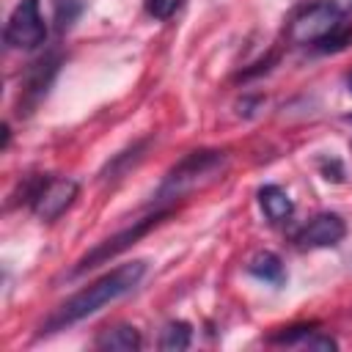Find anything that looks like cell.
I'll use <instances>...</instances> for the list:
<instances>
[{
	"instance_id": "6da1fadb",
	"label": "cell",
	"mask_w": 352,
	"mask_h": 352,
	"mask_svg": "<svg viewBox=\"0 0 352 352\" xmlns=\"http://www.w3.org/2000/svg\"><path fill=\"white\" fill-rule=\"evenodd\" d=\"M148 270V261L146 258H135V261H126V264H118L113 267L110 272L99 275L94 283H88L85 289L74 292L72 297H66L41 324H38V336H52V333H60L88 316H94L96 311H102L104 305L126 297L129 292L138 289V283L143 280Z\"/></svg>"
},
{
	"instance_id": "7a4b0ae2",
	"label": "cell",
	"mask_w": 352,
	"mask_h": 352,
	"mask_svg": "<svg viewBox=\"0 0 352 352\" xmlns=\"http://www.w3.org/2000/svg\"><path fill=\"white\" fill-rule=\"evenodd\" d=\"M228 168V151L223 148H192L162 176L160 187L151 195L154 206H170L179 198L190 195L198 187L217 182Z\"/></svg>"
},
{
	"instance_id": "3957f363",
	"label": "cell",
	"mask_w": 352,
	"mask_h": 352,
	"mask_svg": "<svg viewBox=\"0 0 352 352\" xmlns=\"http://www.w3.org/2000/svg\"><path fill=\"white\" fill-rule=\"evenodd\" d=\"M22 198L30 212L41 220V223H55L80 195V182L69 179V176H50V173H36L28 176L22 184Z\"/></svg>"
},
{
	"instance_id": "277c9868",
	"label": "cell",
	"mask_w": 352,
	"mask_h": 352,
	"mask_svg": "<svg viewBox=\"0 0 352 352\" xmlns=\"http://www.w3.org/2000/svg\"><path fill=\"white\" fill-rule=\"evenodd\" d=\"M170 214H173V206H154V212H151V214H146V217H140V220H132V226H126V228L116 231L113 236H107V239L96 242L85 256H80V258H77V264L72 267L69 278H77V275H82V272H88V270H96V267L107 264L110 258L121 256L124 250H129L138 239H143L151 228H157V226H160L162 220H168Z\"/></svg>"
},
{
	"instance_id": "5b68a950",
	"label": "cell",
	"mask_w": 352,
	"mask_h": 352,
	"mask_svg": "<svg viewBox=\"0 0 352 352\" xmlns=\"http://www.w3.org/2000/svg\"><path fill=\"white\" fill-rule=\"evenodd\" d=\"M344 19L346 16H344V8L338 0H311V3L297 6L294 14L286 19V38L292 44L314 47Z\"/></svg>"
},
{
	"instance_id": "8992f818",
	"label": "cell",
	"mask_w": 352,
	"mask_h": 352,
	"mask_svg": "<svg viewBox=\"0 0 352 352\" xmlns=\"http://www.w3.org/2000/svg\"><path fill=\"white\" fill-rule=\"evenodd\" d=\"M63 63V52L60 50H47L44 55H38L36 60H30L19 77V91H16V116H30L41 99L50 94L58 72Z\"/></svg>"
},
{
	"instance_id": "52a82bcc",
	"label": "cell",
	"mask_w": 352,
	"mask_h": 352,
	"mask_svg": "<svg viewBox=\"0 0 352 352\" xmlns=\"http://www.w3.org/2000/svg\"><path fill=\"white\" fill-rule=\"evenodd\" d=\"M3 41L11 50H36L47 41V22L41 16L38 0H19L16 8L11 11Z\"/></svg>"
},
{
	"instance_id": "ba28073f",
	"label": "cell",
	"mask_w": 352,
	"mask_h": 352,
	"mask_svg": "<svg viewBox=\"0 0 352 352\" xmlns=\"http://www.w3.org/2000/svg\"><path fill=\"white\" fill-rule=\"evenodd\" d=\"M344 236H346L344 217L336 212H319L294 234V245L300 250H319V248H336Z\"/></svg>"
},
{
	"instance_id": "9c48e42d",
	"label": "cell",
	"mask_w": 352,
	"mask_h": 352,
	"mask_svg": "<svg viewBox=\"0 0 352 352\" xmlns=\"http://www.w3.org/2000/svg\"><path fill=\"white\" fill-rule=\"evenodd\" d=\"M267 344H280V346H308V349H338V341L327 333L319 330L316 322H300L280 327L267 336Z\"/></svg>"
},
{
	"instance_id": "30bf717a",
	"label": "cell",
	"mask_w": 352,
	"mask_h": 352,
	"mask_svg": "<svg viewBox=\"0 0 352 352\" xmlns=\"http://www.w3.org/2000/svg\"><path fill=\"white\" fill-rule=\"evenodd\" d=\"M94 346L102 349V352H138L143 346V336L135 324L118 322V324H110V327L99 330Z\"/></svg>"
},
{
	"instance_id": "8fae6325",
	"label": "cell",
	"mask_w": 352,
	"mask_h": 352,
	"mask_svg": "<svg viewBox=\"0 0 352 352\" xmlns=\"http://www.w3.org/2000/svg\"><path fill=\"white\" fill-rule=\"evenodd\" d=\"M151 135L148 138H143V140H135L132 146H126L124 151H118V154H113L110 160H107V165L99 170V182H121L143 157H146V151H148V146H151Z\"/></svg>"
},
{
	"instance_id": "7c38bea8",
	"label": "cell",
	"mask_w": 352,
	"mask_h": 352,
	"mask_svg": "<svg viewBox=\"0 0 352 352\" xmlns=\"http://www.w3.org/2000/svg\"><path fill=\"white\" fill-rule=\"evenodd\" d=\"M256 198H258V206H261L264 217H267L272 226L286 223V220L294 214V201H292L289 192H286L283 187H278V184H264V187H258Z\"/></svg>"
},
{
	"instance_id": "4fadbf2b",
	"label": "cell",
	"mask_w": 352,
	"mask_h": 352,
	"mask_svg": "<svg viewBox=\"0 0 352 352\" xmlns=\"http://www.w3.org/2000/svg\"><path fill=\"white\" fill-rule=\"evenodd\" d=\"M245 270H248V275H253L256 280L270 283V286H275V289H280V286L286 283V267H283L280 256L272 253V250H258V253L248 261Z\"/></svg>"
},
{
	"instance_id": "5bb4252c",
	"label": "cell",
	"mask_w": 352,
	"mask_h": 352,
	"mask_svg": "<svg viewBox=\"0 0 352 352\" xmlns=\"http://www.w3.org/2000/svg\"><path fill=\"white\" fill-rule=\"evenodd\" d=\"M192 344V324L184 319H170L165 322V327L160 330V341L157 346L165 352H182Z\"/></svg>"
},
{
	"instance_id": "9a60e30c",
	"label": "cell",
	"mask_w": 352,
	"mask_h": 352,
	"mask_svg": "<svg viewBox=\"0 0 352 352\" xmlns=\"http://www.w3.org/2000/svg\"><path fill=\"white\" fill-rule=\"evenodd\" d=\"M352 44V22L349 19H344L338 28H333L324 38H319L316 44H314V50L316 52H322V55H327V52H341V50H346Z\"/></svg>"
},
{
	"instance_id": "2e32d148",
	"label": "cell",
	"mask_w": 352,
	"mask_h": 352,
	"mask_svg": "<svg viewBox=\"0 0 352 352\" xmlns=\"http://www.w3.org/2000/svg\"><path fill=\"white\" fill-rule=\"evenodd\" d=\"M52 8H55V28L63 33L80 19L85 6H82V0H52Z\"/></svg>"
},
{
	"instance_id": "e0dca14e",
	"label": "cell",
	"mask_w": 352,
	"mask_h": 352,
	"mask_svg": "<svg viewBox=\"0 0 352 352\" xmlns=\"http://www.w3.org/2000/svg\"><path fill=\"white\" fill-rule=\"evenodd\" d=\"M184 6V0H143V8L151 19H170L179 8Z\"/></svg>"
},
{
	"instance_id": "ac0fdd59",
	"label": "cell",
	"mask_w": 352,
	"mask_h": 352,
	"mask_svg": "<svg viewBox=\"0 0 352 352\" xmlns=\"http://www.w3.org/2000/svg\"><path fill=\"white\" fill-rule=\"evenodd\" d=\"M319 170L327 182H344V165L336 160V157H324L319 160Z\"/></svg>"
},
{
	"instance_id": "d6986e66",
	"label": "cell",
	"mask_w": 352,
	"mask_h": 352,
	"mask_svg": "<svg viewBox=\"0 0 352 352\" xmlns=\"http://www.w3.org/2000/svg\"><path fill=\"white\" fill-rule=\"evenodd\" d=\"M261 102H264L261 96H245V99L239 102V116H253V113H256V107H258Z\"/></svg>"
},
{
	"instance_id": "ffe728a7",
	"label": "cell",
	"mask_w": 352,
	"mask_h": 352,
	"mask_svg": "<svg viewBox=\"0 0 352 352\" xmlns=\"http://www.w3.org/2000/svg\"><path fill=\"white\" fill-rule=\"evenodd\" d=\"M346 88H349V94H352V72L346 74Z\"/></svg>"
},
{
	"instance_id": "44dd1931",
	"label": "cell",
	"mask_w": 352,
	"mask_h": 352,
	"mask_svg": "<svg viewBox=\"0 0 352 352\" xmlns=\"http://www.w3.org/2000/svg\"><path fill=\"white\" fill-rule=\"evenodd\" d=\"M344 121H349V124H352V113H346V116H344Z\"/></svg>"
}]
</instances>
